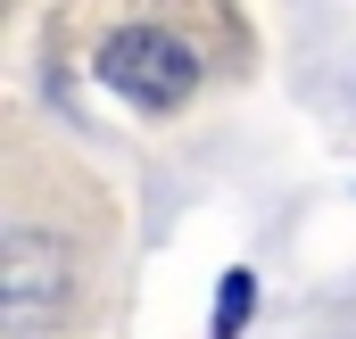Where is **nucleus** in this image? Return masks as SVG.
Listing matches in <instances>:
<instances>
[{"instance_id": "f257e3e1", "label": "nucleus", "mask_w": 356, "mask_h": 339, "mask_svg": "<svg viewBox=\"0 0 356 339\" xmlns=\"http://www.w3.org/2000/svg\"><path fill=\"white\" fill-rule=\"evenodd\" d=\"M99 83L116 91V99H133V108H175L199 83V58L166 25H116L99 42Z\"/></svg>"}, {"instance_id": "f03ea898", "label": "nucleus", "mask_w": 356, "mask_h": 339, "mask_svg": "<svg viewBox=\"0 0 356 339\" xmlns=\"http://www.w3.org/2000/svg\"><path fill=\"white\" fill-rule=\"evenodd\" d=\"M67 290H75L67 240L42 232V224H17L8 249H0V323L8 331H42L50 315H67Z\"/></svg>"}, {"instance_id": "7ed1b4c3", "label": "nucleus", "mask_w": 356, "mask_h": 339, "mask_svg": "<svg viewBox=\"0 0 356 339\" xmlns=\"http://www.w3.org/2000/svg\"><path fill=\"white\" fill-rule=\"evenodd\" d=\"M249 298H257V281H249V273H224V298H216V339H241Z\"/></svg>"}]
</instances>
